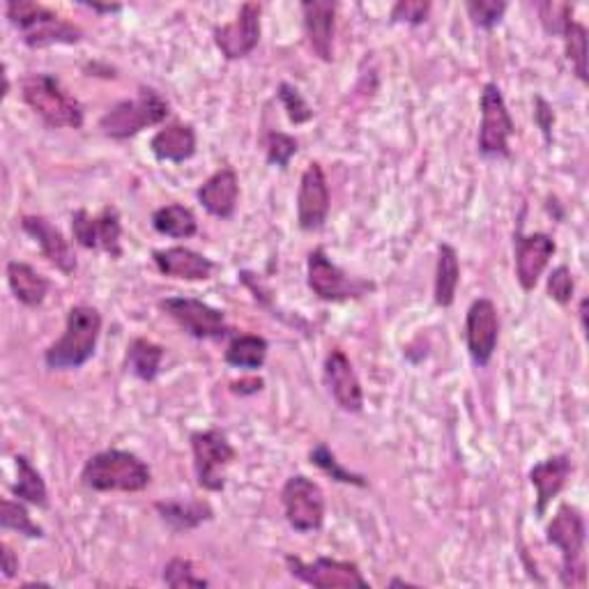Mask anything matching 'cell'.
I'll use <instances>...</instances> for the list:
<instances>
[{
	"label": "cell",
	"instance_id": "6da1fadb",
	"mask_svg": "<svg viewBox=\"0 0 589 589\" xmlns=\"http://www.w3.org/2000/svg\"><path fill=\"white\" fill-rule=\"evenodd\" d=\"M104 318L91 304H74L65 316V330L44 350L51 371H76L95 358Z\"/></svg>",
	"mask_w": 589,
	"mask_h": 589
},
{
	"label": "cell",
	"instance_id": "7a4b0ae2",
	"mask_svg": "<svg viewBox=\"0 0 589 589\" xmlns=\"http://www.w3.org/2000/svg\"><path fill=\"white\" fill-rule=\"evenodd\" d=\"M23 104L51 130H81L85 111L81 102L49 72H28L19 81Z\"/></svg>",
	"mask_w": 589,
	"mask_h": 589
},
{
	"label": "cell",
	"instance_id": "3957f363",
	"mask_svg": "<svg viewBox=\"0 0 589 589\" xmlns=\"http://www.w3.org/2000/svg\"><path fill=\"white\" fill-rule=\"evenodd\" d=\"M81 484L93 493H141L153 484V469L134 452L111 447L85 461Z\"/></svg>",
	"mask_w": 589,
	"mask_h": 589
},
{
	"label": "cell",
	"instance_id": "277c9868",
	"mask_svg": "<svg viewBox=\"0 0 589 589\" xmlns=\"http://www.w3.org/2000/svg\"><path fill=\"white\" fill-rule=\"evenodd\" d=\"M8 21L21 33V40L31 49H46L55 44H79L83 40V28L68 21L51 8L35 3V0H8Z\"/></svg>",
	"mask_w": 589,
	"mask_h": 589
},
{
	"label": "cell",
	"instance_id": "5b68a950",
	"mask_svg": "<svg viewBox=\"0 0 589 589\" xmlns=\"http://www.w3.org/2000/svg\"><path fill=\"white\" fill-rule=\"evenodd\" d=\"M546 541L562 555V571L559 582L562 587H585L587 585V523L576 505H559L550 523L546 525Z\"/></svg>",
	"mask_w": 589,
	"mask_h": 589
},
{
	"label": "cell",
	"instance_id": "8992f818",
	"mask_svg": "<svg viewBox=\"0 0 589 589\" xmlns=\"http://www.w3.org/2000/svg\"><path fill=\"white\" fill-rule=\"evenodd\" d=\"M170 115L168 100L151 85H141L136 97L121 100L100 117V132L111 141H127L147 127L162 125Z\"/></svg>",
	"mask_w": 589,
	"mask_h": 589
},
{
	"label": "cell",
	"instance_id": "52a82bcc",
	"mask_svg": "<svg viewBox=\"0 0 589 589\" xmlns=\"http://www.w3.org/2000/svg\"><path fill=\"white\" fill-rule=\"evenodd\" d=\"M307 286L320 302L328 304L362 300L378 288L371 279L350 277L322 247H316L307 256Z\"/></svg>",
	"mask_w": 589,
	"mask_h": 589
},
{
	"label": "cell",
	"instance_id": "ba28073f",
	"mask_svg": "<svg viewBox=\"0 0 589 589\" xmlns=\"http://www.w3.org/2000/svg\"><path fill=\"white\" fill-rule=\"evenodd\" d=\"M196 484L208 493H221L226 488V469L238 458L232 442L221 428L194 431L189 435Z\"/></svg>",
	"mask_w": 589,
	"mask_h": 589
},
{
	"label": "cell",
	"instance_id": "9c48e42d",
	"mask_svg": "<svg viewBox=\"0 0 589 589\" xmlns=\"http://www.w3.org/2000/svg\"><path fill=\"white\" fill-rule=\"evenodd\" d=\"M479 108H482V125L477 138L479 155L486 159H509L512 157L509 138L516 134V123L503 95V87L488 81L482 91Z\"/></svg>",
	"mask_w": 589,
	"mask_h": 589
},
{
	"label": "cell",
	"instance_id": "30bf717a",
	"mask_svg": "<svg viewBox=\"0 0 589 589\" xmlns=\"http://www.w3.org/2000/svg\"><path fill=\"white\" fill-rule=\"evenodd\" d=\"M281 505L286 523L298 535H311L326 525V493L307 475H292L281 488Z\"/></svg>",
	"mask_w": 589,
	"mask_h": 589
},
{
	"label": "cell",
	"instance_id": "8fae6325",
	"mask_svg": "<svg viewBox=\"0 0 589 589\" xmlns=\"http://www.w3.org/2000/svg\"><path fill=\"white\" fill-rule=\"evenodd\" d=\"M283 562L288 574L316 589H371L358 562L334 557H316L313 562H304L298 555H286Z\"/></svg>",
	"mask_w": 589,
	"mask_h": 589
},
{
	"label": "cell",
	"instance_id": "7c38bea8",
	"mask_svg": "<svg viewBox=\"0 0 589 589\" xmlns=\"http://www.w3.org/2000/svg\"><path fill=\"white\" fill-rule=\"evenodd\" d=\"M159 309L178 322V328L189 334L192 339L198 341H219L232 334L226 313L221 309L210 307L208 302L196 300V298H183V294H175V298H166L159 302Z\"/></svg>",
	"mask_w": 589,
	"mask_h": 589
},
{
	"label": "cell",
	"instance_id": "4fadbf2b",
	"mask_svg": "<svg viewBox=\"0 0 589 589\" xmlns=\"http://www.w3.org/2000/svg\"><path fill=\"white\" fill-rule=\"evenodd\" d=\"M557 254V242L548 232H523L518 226L514 232V265H516V281L525 292H533L552 256Z\"/></svg>",
	"mask_w": 589,
	"mask_h": 589
},
{
	"label": "cell",
	"instance_id": "5bb4252c",
	"mask_svg": "<svg viewBox=\"0 0 589 589\" xmlns=\"http://www.w3.org/2000/svg\"><path fill=\"white\" fill-rule=\"evenodd\" d=\"M499 341V313L490 298H479L465 313V345L475 366L486 369Z\"/></svg>",
	"mask_w": 589,
	"mask_h": 589
},
{
	"label": "cell",
	"instance_id": "9a60e30c",
	"mask_svg": "<svg viewBox=\"0 0 589 589\" xmlns=\"http://www.w3.org/2000/svg\"><path fill=\"white\" fill-rule=\"evenodd\" d=\"M332 208V194L326 168L320 162H309L298 189V226L304 232L326 228Z\"/></svg>",
	"mask_w": 589,
	"mask_h": 589
},
{
	"label": "cell",
	"instance_id": "2e32d148",
	"mask_svg": "<svg viewBox=\"0 0 589 589\" xmlns=\"http://www.w3.org/2000/svg\"><path fill=\"white\" fill-rule=\"evenodd\" d=\"M260 17H262V6L256 3V0H249L230 23L215 25L213 40L226 61H242V58L254 53L262 33Z\"/></svg>",
	"mask_w": 589,
	"mask_h": 589
},
{
	"label": "cell",
	"instance_id": "e0dca14e",
	"mask_svg": "<svg viewBox=\"0 0 589 589\" xmlns=\"http://www.w3.org/2000/svg\"><path fill=\"white\" fill-rule=\"evenodd\" d=\"M322 375H326V385L339 410L348 412V415H360L364 410V390L355 366L341 348H332L328 352Z\"/></svg>",
	"mask_w": 589,
	"mask_h": 589
},
{
	"label": "cell",
	"instance_id": "ac0fdd59",
	"mask_svg": "<svg viewBox=\"0 0 589 589\" xmlns=\"http://www.w3.org/2000/svg\"><path fill=\"white\" fill-rule=\"evenodd\" d=\"M19 226L23 232L31 235V238L40 245L42 256L53 265L58 272H63L65 277L76 275L79 260L74 254V247L63 235V230L53 226L46 217L42 215H23L19 219Z\"/></svg>",
	"mask_w": 589,
	"mask_h": 589
},
{
	"label": "cell",
	"instance_id": "d6986e66",
	"mask_svg": "<svg viewBox=\"0 0 589 589\" xmlns=\"http://www.w3.org/2000/svg\"><path fill=\"white\" fill-rule=\"evenodd\" d=\"M304 19V35L309 49L322 63L334 61V31H337V10L334 0H304L300 6Z\"/></svg>",
	"mask_w": 589,
	"mask_h": 589
},
{
	"label": "cell",
	"instance_id": "ffe728a7",
	"mask_svg": "<svg viewBox=\"0 0 589 589\" xmlns=\"http://www.w3.org/2000/svg\"><path fill=\"white\" fill-rule=\"evenodd\" d=\"M196 198L200 203V208L208 215L221 221L232 219L235 210H238V200H240L238 173H235L232 166L217 168L210 178L196 189Z\"/></svg>",
	"mask_w": 589,
	"mask_h": 589
},
{
	"label": "cell",
	"instance_id": "44dd1931",
	"mask_svg": "<svg viewBox=\"0 0 589 589\" xmlns=\"http://www.w3.org/2000/svg\"><path fill=\"white\" fill-rule=\"evenodd\" d=\"M571 475H574V461L569 454L548 456L529 469V484H533L537 490V505H535L537 518L546 516L552 499L559 497V493L567 488Z\"/></svg>",
	"mask_w": 589,
	"mask_h": 589
},
{
	"label": "cell",
	"instance_id": "7402d4cb",
	"mask_svg": "<svg viewBox=\"0 0 589 589\" xmlns=\"http://www.w3.org/2000/svg\"><path fill=\"white\" fill-rule=\"evenodd\" d=\"M153 262L159 275L183 281H208L217 262L189 247H166L153 251Z\"/></svg>",
	"mask_w": 589,
	"mask_h": 589
},
{
	"label": "cell",
	"instance_id": "603a6c76",
	"mask_svg": "<svg viewBox=\"0 0 589 589\" xmlns=\"http://www.w3.org/2000/svg\"><path fill=\"white\" fill-rule=\"evenodd\" d=\"M198 151V136L192 123H168L151 138V153L157 162L185 164Z\"/></svg>",
	"mask_w": 589,
	"mask_h": 589
},
{
	"label": "cell",
	"instance_id": "cb8c5ba5",
	"mask_svg": "<svg viewBox=\"0 0 589 589\" xmlns=\"http://www.w3.org/2000/svg\"><path fill=\"white\" fill-rule=\"evenodd\" d=\"M155 512L173 535L194 533V529L215 518V509L208 499H187V503L166 499V503H155Z\"/></svg>",
	"mask_w": 589,
	"mask_h": 589
},
{
	"label": "cell",
	"instance_id": "d4e9b609",
	"mask_svg": "<svg viewBox=\"0 0 589 589\" xmlns=\"http://www.w3.org/2000/svg\"><path fill=\"white\" fill-rule=\"evenodd\" d=\"M6 277L19 304L28 309H38L44 304L46 294L51 290V281L42 272H38L33 265H28L23 260H10L6 265Z\"/></svg>",
	"mask_w": 589,
	"mask_h": 589
},
{
	"label": "cell",
	"instance_id": "484cf974",
	"mask_svg": "<svg viewBox=\"0 0 589 589\" xmlns=\"http://www.w3.org/2000/svg\"><path fill=\"white\" fill-rule=\"evenodd\" d=\"M461 283V258L454 245L440 242L435 258V279H433V302L440 309H450L456 302V292Z\"/></svg>",
	"mask_w": 589,
	"mask_h": 589
},
{
	"label": "cell",
	"instance_id": "4316f807",
	"mask_svg": "<svg viewBox=\"0 0 589 589\" xmlns=\"http://www.w3.org/2000/svg\"><path fill=\"white\" fill-rule=\"evenodd\" d=\"M270 343L260 334H235L226 350H224V362L230 369L240 371H258L268 362Z\"/></svg>",
	"mask_w": 589,
	"mask_h": 589
},
{
	"label": "cell",
	"instance_id": "83f0119b",
	"mask_svg": "<svg viewBox=\"0 0 589 589\" xmlns=\"http://www.w3.org/2000/svg\"><path fill=\"white\" fill-rule=\"evenodd\" d=\"M14 465H17V482L10 488L12 497L21 499V503L31 505V507L46 509L49 507V488L40 475V469L31 463V458L23 456V454L14 456Z\"/></svg>",
	"mask_w": 589,
	"mask_h": 589
},
{
	"label": "cell",
	"instance_id": "f1b7e54d",
	"mask_svg": "<svg viewBox=\"0 0 589 589\" xmlns=\"http://www.w3.org/2000/svg\"><path fill=\"white\" fill-rule=\"evenodd\" d=\"M151 224L159 235L173 240H189L198 232V219L194 210L183 203L162 205V208L153 213Z\"/></svg>",
	"mask_w": 589,
	"mask_h": 589
},
{
	"label": "cell",
	"instance_id": "f546056e",
	"mask_svg": "<svg viewBox=\"0 0 589 589\" xmlns=\"http://www.w3.org/2000/svg\"><path fill=\"white\" fill-rule=\"evenodd\" d=\"M166 350L164 345L145 339V337H136L130 341L127 345V371L138 378L141 382H155L159 371H162V362H164Z\"/></svg>",
	"mask_w": 589,
	"mask_h": 589
},
{
	"label": "cell",
	"instance_id": "4dcf8cb0",
	"mask_svg": "<svg viewBox=\"0 0 589 589\" xmlns=\"http://www.w3.org/2000/svg\"><path fill=\"white\" fill-rule=\"evenodd\" d=\"M309 461L311 465H316L320 473H326L332 482L337 484H345V486H355V488H366L369 479L360 473H352L350 467H345L337 454L330 450L328 442H318L313 445V450L309 452Z\"/></svg>",
	"mask_w": 589,
	"mask_h": 589
},
{
	"label": "cell",
	"instance_id": "1f68e13d",
	"mask_svg": "<svg viewBox=\"0 0 589 589\" xmlns=\"http://www.w3.org/2000/svg\"><path fill=\"white\" fill-rule=\"evenodd\" d=\"M0 527H3L6 533H17L25 539L46 537L44 527L31 518L25 505L17 497H3V503H0Z\"/></svg>",
	"mask_w": 589,
	"mask_h": 589
},
{
	"label": "cell",
	"instance_id": "d6a6232c",
	"mask_svg": "<svg viewBox=\"0 0 589 589\" xmlns=\"http://www.w3.org/2000/svg\"><path fill=\"white\" fill-rule=\"evenodd\" d=\"M95 230H97V251L108 254L113 260L123 258V224L121 213L115 205H104L102 213L95 217Z\"/></svg>",
	"mask_w": 589,
	"mask_h": 589
},
{
	"label": "cell",
	"instance_id": "836d02e7",
	"mask_svg": "<svg viewBox=\"0 0 589 589\" xmlns=\"http://www.w3.org/2000/svg\"><path fill=\"white\" fill-rule=\"evenodd\" d=\"M562 40H565L567 61L571 63L574 74L578 76L580 83L587 85V81H589L587 74L589 72H587V28H585V23L571 19L569 25L565 28Z\"/></svg>",
	"mask_w": 589,
	"mask_h": 589
},
{
	"label": "cell",
	"instance_id": "e575fe53",
	"mask_svg": "<svg viewBox=\"0 0 589 589\" xmlns=\"http://www.w3.org/2000/svg\"><path fill=\"white\" fill-rule=\"evenodd\" d=\"M162 580L170 589H203L210 587V580L196 574V567L187 557H173L166 562Z\"/></svg>",
	"mask_w": 589,
	"mask_h": 589
},
{
	"label": "cell",
	"instance_id": "d590c367",
	"mask_svg": "<svg viewBox=\"0 0 589 589\" xmlns=\"http://www.w3.org/2000/svg\"><path fill=\"white\" fill-rule=\"evenodd\" d=\"M262 151H265V159H268V164L286 170L292 157L300 153V141L286 132L270 130L262 136Z\"/></svg>",
	"mask_w": 589,
	"mask_h": 589
},
{
	"label": "cell",
	"instance_id": "8d00e7d4",
	"mask_svg": "<svg viewBox=\"0 0 589 589\" xmlns=\"http://www.w3.org/2000/svg\"><path fill=\"white\" fill-rule=\"evenodd\" d=\"M277 97L288 115V121L292 125H307L313 121V108L311 104L304 100V95L288 81H281L277 87Z\"/></svg>",
	"mask_w": 589,
	"mask_h": 589
},
{
	"label": "cell",
	"instance_id": "74e56055",
	"mask_svg": "<svg viewBox=\"0 0 589 589\" xmlns=\"http://www.w3.org/2000/svg\"><path fill=\"white\" fill-rule=\"evenodd\" d=\"M505 0H467L465 12L473 21V25L482 28V31H493V28L503 21L507 12Z\"/></svg>",
	"mask_w": 589,
	"mask_h": 589
},
{
	"label": "cell",
	"instance_id": "f35d334b",
	"mask_svg": "<svg viewBox=\"0 0 589 589\" xmlns=\"http://www.w3.org/2000/svg\"><path fill=\"white\" fill-rule=\"evenodd\" d=\"M537 10H539V21L544 25V31L548 35L562 38L565 28L574 19V6L557 3V0H546V3H539Z\"/></svg>",
	"mask_w": 589,
	"mask_h": 589
},
{
	"label": "cell",
	"instance_id": "ab89813d",
	"mask_svg": "<svg viewBox=\"0 0 589 589\" xmlns=\"http://www.w3.org/2000/svg\"><path fill=\"white\" fill-rule=\"evenodd\" d=\"M546 292L552 302H557L559 307H567L574 300V292H576V279L569 265H557V268L548 275L546 281Z\"/></svg>",
	"mask_w": 589,
	"mask_h": 589
},
{
	"label": "cell",
	"instance_id": "60d3db41",
	"mask_svg": "<svg viewBox=\"0 0 589 589\" xmlns=\"http://www.w3.org/2000/svg\"><path fill=\"white\" fill-rule=\"evenodd\" d=\"M433 6L428 0H399L390 12V23H407V25H422L428 21Z\"/></svg>",
	"mask_w": 589,
	"mask_h": 589
},
{
	"label": "cell",
	"instance_id": "b9f144b4",
	"mask_svg": "<svg viewBox=\"0 0 589 589\" xmlns=\"http://www.w3.org/2000/svg\"><path fill=\"white\" fill-rule=\"evenodd\" d=\"M72 235L74 242L87 251H97V230H95V217L85 208H79L72 213Z\"/></svg>",
	"mask_w": 589,
	"mask_h": 589
},
{
	"label": "cell",
	"instance_id": "7bdbcfd3",
	"mask_svg": "<svg viewBox=\"0 0 589 589\" xmlns=\"http://www.w3.org/2000/svg\"><path fill=\"white\" fill-rule=\"evenodd\" d=\"M535 123L539 125L546 143H552V127H555V108L548 104L546 97H535Z\"/></svg>",
	"mask_w": 589,
	"mask_h": 589
},
{
	"label": "cell",
	"instance_id": "ee69618b",
	"mask_svg": "<svg viewBox=\"0 0 589 589\" xmlns=\"http://www.w3.org/2000/svg\"><path fill=\"white\" fill-rule=\"evenodd\" d=\"M0 571H3L6 580L17 578V574H19V557L14 555L12 546L6 541L0 544Z\"/></svg>",
	"mask_w": 589,
	"mask_h": 589
},
{
	"label": "cell",
	"instance_id": "f6af8a7d",
	"mask_svg": "<svg viewBox=\"0 0 589 589\" xmlns=\"http://www.w3.org/2000/svg\"><path fill=\"white\" fill-rule=\"evenodd\" d=\"M265 380L262 378H242V380H232L230 382V392L240 394V396H254L262 392Z\"/></svg>",
	"mask_w": 589,
	"mask_h": 589
},
{
	"label": "cell",
	"instance_id": "bcb514c9",
	"mask_svg": "<svg viewBox=\"0 0 589 589\" xmlns=\"http://www.w3.org/2000/svg\"><path fill=\"white\" fill-rule=\"evenodd\" d=\"M81 6H85L87 10H93L97 14H117V12H123V6H100V3H87V0H83Z\"/></svg>",
	"mask_w": 589,
	"mask_h": 589
},
{
	"label": "cell",
	"instance_id": "7dc6e473",
	"mask_svg": "<svg viewBox=\"0 0 589 589\" xmlns=\"http://www.w3.org/2000/svg\"><path fill=\"white\" fill-rule=\"evenodd\" d=\"M587 304H589V300L587 298H582L580 300V322H582V330H587Z\"/></svg>",
	"mask_w": 589,
	"mask_h": 589
},
{
	"label": "cell",
	"instance_id": "c3c4849f",
	"mask_svg": "<svg viewBox=\"0 0 589 589\" xmlns=\"http://www.w3.org/2000/svg\"><path fill=\"white\" fill-rule=\"evenodd\" d=\"M388 587H417L415 582H410V580H403V578H392L388 582Z\"/></svg>",
	"mask_w": 589,
	"mask_h": 589
},
{
	"label": "cell",
	"instance_id": "681fc988",
	"mask_svg": "<svg viewBox=\"0 0 589 589\" xmlns=\"http://www.w3.org/2000/svg\"><path fill=\"white\" fill-rule=\"evenodd\" d=\"M10 95V74L8 68H3V100Z\"/></svg>",
	"mask_w": 589,
	"mask_h": 589
}]
</instances>
